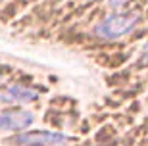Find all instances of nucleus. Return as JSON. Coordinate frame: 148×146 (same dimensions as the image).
Wrapping results in <instances>:
<instances>
[{"label":"nucleus","mask_w":148,"mask_h":146,"mask_svg":"<svg viewBox=\"0 0 148 146\" xmlns=\"http://www.w3.org/2000/svg\"><path fill=\"white\" fill-rule=\"evenodd\" d=\"M138 21H140V16L135 14V12L114 14V16H108L106 19H102V21L94 27V33H96L100 38L114 40V38H119V37H123V35H127V33H131Z\"/></svg>","instance_id":"obj_1"},{"label":"nucleus","mask_w":148,"mask_h":146,"mask_svg":"<svg viewBox=\"0 0 148 146\" xmlns=\"http://www.w3.org/2000/svg\"><path fill=\"white\" fill-rule=\"evenodd\" d=\"M16 142L21 146H64L71 141L69 136L60 133H29V135L17 136Z\"/></svg>","instance_id":"obj_2"},{"label":"nucleus","mask_w":148,"mask_h":146,"mask_svg":"<svg viewBox=\"0 0 148 146\" xmlns=\"http://www.w3.org/2000/svg\"><path fill=\"white\" fill-rule=\"evenodd\" d=\"M35 121V114L27 110H14L0 114V131H19Z\"/></svg>","instance_id":"obj_3"},{"label":"nucleus","mask_w":148,"mask_h":146,"mask_svg":"<svg viewBox=\"0 0 148 146\" xmlns=\"http://www.w3.org/2000/svg\"><path fill=\"white\" fill-rule=\"evenodd\" d=\"M38 94L33 90V88L21 87V85H12L6 90L0 92V102L2 104H25L35 100Z\"/></svg>","instance_id":"obj_4"}]
</instances>
